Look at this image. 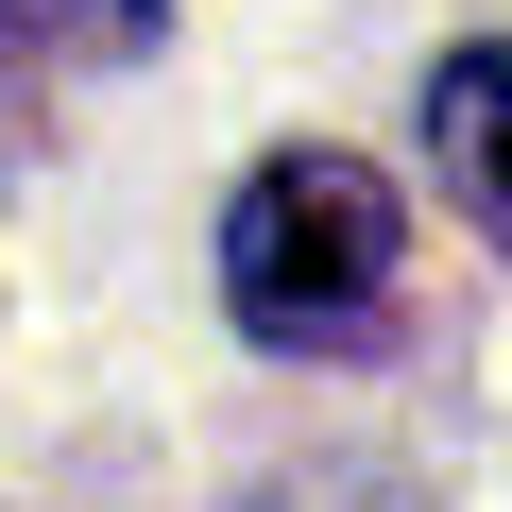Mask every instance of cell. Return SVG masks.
Instances as JSON below:
<instances>
[{
	"mask_svg": "<svg viewBox=\"0 0 512 512\" xmlns=\"http://www.w3.org/2000/svg\"><path fill=\"white\" fill-rule=\"evenodd\" d=\"M393 274H410V222L359 154H274L222 205V308L291 359H359L393 325Z\"/></svg>",
	"mask_w": 512,
	"mask_h": 512,
	"instance_id": "6da1fadb",
	"label": "cell"
},
{
	"mask_svg": "<svg viewBox=\"0 0 512 512\" xmlns=\"http://www.w3.org/2000/svg\"><path fill=\"white\" fill-rule=\"evenodd\" d=\"M427 137H444V188H461V205L512 239V35H495V52H444Z\"/></svg>",
	"mask_w": 512,
	"mask_h": 512,
	"instance_id": "7a4b0ae2",
	"label": "cell"
},
{
	"mask_svg": "<svg viewBox=\"0 0 512 512\" xmlns=\"http://www.w3.org/2000/svg\"><path fill=\"white\" fill-rule=\"evenodd\" d=\"M0 35H18V52H154L171 35V0H0Z\"/></svg>",
	"mask_w": 512,
	"mask_h": 512,
	"instance_id": "3957f363",
	"label": "cell"
}]
</instances>
